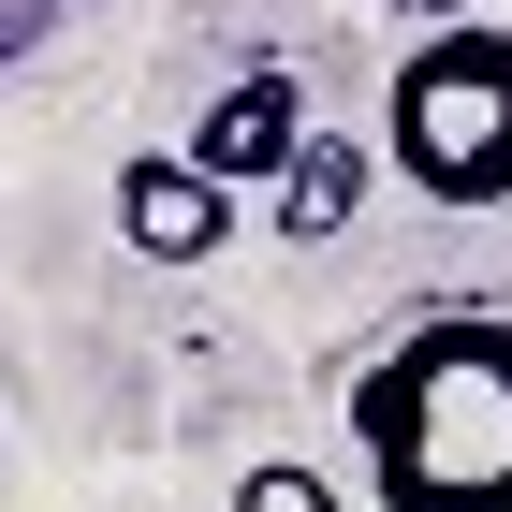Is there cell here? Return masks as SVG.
<instances>
[{"instance_id": "obj_1", "label": "cell", "mask_w": 512, "mask_h": 512, "mask_svg": "<svg viewBox=\"0 0 512 512\" xmlns=\"http://www.w3.org/2000/svg\"><path fill=\"white\" fill-rule=\"evenodd\" d=\"M352 454L381 512H512V308H425L352 366Z\"/></svg>"}, {"instance_id": "obj_2", "label": "cell", "mask_w": 512, "mask_h": 512, "mask_svg": "<svg viewBox=\"0 0 512 512\" xmlns=\"http://www.w3.org/2000/svg\"><path fill=\"white\" fill-rule=\"evenodd\" d=\"M381 147H395V176L425 205H454V220L512 205V15H454V30H425L395 59Z\"/></svg>"}, {"instance_id": "obj_6", "label": "cell", "mask_w": 512, "mask_h": 512, "mask_svg": "<svg viewBox=\"0 0 512 512\" xmlns=\"http://www.w3.org/2000/svg\"><path fill=\"white\" fill-rule=\"evenodd\" d=\"M220 512H352V498H337L322 469H293V454H264V469H249V483H235Z\"/></svg>"}, {"instance_id": "obj_3", "label": "cell", "mask_w": 512, "mask_h": 512, "mask_svg": "<svg viewBox=\"0 0 512 512\" xmlns=\"http://www.w3.org/2000/svg\"><path fill=\"white\" fill-rule=\"evenodd\" d=\"M293 147H308V74H293V59H249V74L191 118V147H176V161H191L205 191H278Z\"/></svg>"}, {"instance_id": "obj_7", "label": "cell", "mask_w": 512, "mask_h": 512, "mask_svg": "<svg viewBox=\"0 0 512 512\" xmlns=\"http://www.w3.org/2000/svg\"><path fill=\"white\" fill-rule=\"evenodd\" d=\"M381 15H410V44H425V30H454L469 0H381Z\"/></svg>"}, {"instance_id": "obj_5", "label": "cell", "mask_w": 512, "mask_h": 512, "mask_svg": "<svg viewBox=\"0 0 512 512\" xmlns=\"http://www.w3.org/2000/svg\"><path fill=\"white\" fill-rule=\"evenodd\" d=\"M352 205H366V147H352V132H308L293 176L264 191V235L278 249H322V235H352Z\"/></svg>"}, {"instance_id": "obj_4", "label": "cell", "mask_w": 512, "mask_h": 512, "mask_svg": "<svg viewBox=\"0 0 512 512\" xmlns=\"http://www.w3.org/2000/svg\"><path fill=\"white\" fill-rule=\"evenodd\" d=\"M118 235L147 249V264H220V249H235V191H205L176 147H132L118 161Z\"/></svg>"}]
</instances>
